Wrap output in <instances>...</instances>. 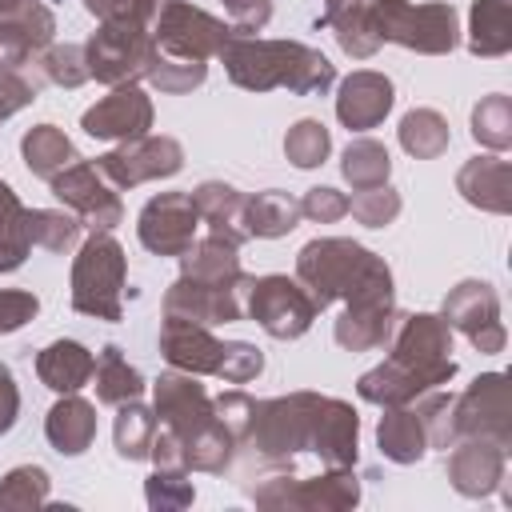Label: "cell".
<instances>
[{"instance_id":"cell-1","label":"cell","mask_w":512,"mask_h":512,"mask_svg":"<svg viewBox=\"0 0 512 512\" xmlns=\"http://www.w3.org/2000/svg\"><path fill=\"white\" fill-rule=\"evenodd\" d=\"M236 448H244L264 468H292V460L304 452L324 468H356L360 416L348 400L320 392L252 400Z\"/></svg>"},{"instance_id":"cell-2","label":"cell","mask_w":512,"mask_h":512,"mask_svg":"<svg viewBox=\"0 0 512 512\" xmlns=\"http://www.w3.org/2000/svg\"><path fill=\"white\" fill-rule=\"evenodd\" d=\"M216 56L228 80L244 92L288 88L292 96H324L336 84V64L300 40H260L232 32Z\"/></svg>"},{"instance_id":"cell-3","label":"cell","mask_w":512,"mask_h":512,"mask_svg":"<svg viewBox=\"0 0 512 512\" xmlns=\"http://www.w3.org/2000/svg\"><path fill=\"white\" fill-rule=\"evenodd\" d=\"M296 280L308 288L316 308L344 300H392V268L372 248L348 236H316L296 252Z\"/></svg>"},{"instance_id":"cell-4","label":"cell","mask_w":512,"mask_h":512,"mask_svg":"<svg viewBox=\"0 0 512 512\" xmlns=\"http://www.w3.org/2000/svg\"><path fill=\"white\" fill-rule=\"evenodd\" d=\"M364 24L376 44H400L420 56H444L460 44L456 8L444 0L412 4V0H372Z\"/></svg>"},{"instance_id":"cell-5","label":"cell","mask_w":512,"mask_h":512,"mask_svg":"<svg viewBox=\"0 0 512 512\" xmlns=\"http://www.w3.org/2000/svg\"><path fill=\"white\" fill-rule=\"evenodd\" d=\"M248 500L268 512H348L360 504V480L352 468H328L320 476H296L292 468H276L244 484Z\"/></svg>"},{"instance_id":"cell-6","label":"cell","mask_w":512,"mask_h":512,"mask_svg":"<svg viewBox=\"0 0 512 512\" xmlns=\"http://www.w3.org/2000/svg\"><path fill=\"white\" fill-rule=\"evenodd\" d=\"M128 256L112 232H92L72 260V308L92 320L116 324L124 316Z\"/></svg>"},{"instance_id":"cell-7","label":"cell","mask_w":512,"mask_h":512,"mask_svg":"<svg viewBox=\"0 0 512 512\" xmlns=\"http://www.w3.org/2000/svg\"><path fill=\"white\" fill-rule=\"evenodd\" d=\"M392 352L388 360L412 368L428 388H440L456 376V360H452V328L440 312H408L396 316L392 328Z\"/></svg>"},{"instance_id":"cell-8","label":"cell","mask_w":512,"mask_h":512,"mask_svg":"<svg viewBox=\"0 0 512 512\" xmlns=\"http://www.w3.org/2000/svg\"><path fill=\"white\" fill-rule=\"evenodd\" d=\"M244 296H248V304H244L248 320H256L272 340H300L312 328V320L320 316L308 288L284 272L252 276Z\"/></svg>"},{"instance_id":"cell-9","label":"cell","mask_w":512,"mask_h":512,"mask_svg":"<svg viewBox=\"0 0 512 512\" xmlns=\"http://www.w3.org/2000/svg\"><path fill=\"white\" fill-rule=\"evenodd\" d=\"M84 60H88V76H96L100 84L116 88V84H140L156 60V40L148 28H132V24H100L88 40H84Z\"/></svg>"},{"instance_id":"cell-10","label":"cell","mask_w":512,"mask_h":512,"mask_svg":"<svg viewBox=\"0 0 512 512\" xmlns=\"http://www.w3.org/2000/svg\"><path fill=\"white\" fill-rule=\"evenodd\" d=\"M232 36V24L216 20L212 12L188 4V0H160L156 16H152V40L164 56H180V60H212L224 40Z\"/></svg>"},{"instance_id":"cell-11","label":"cell","mask_w":512,"mask_h":512,"mask_svg":"<svg viewBox=\"0 0 512 512\" xmlns=\"http://www.w3.org/2000/svg\"><path fill=\"white\" fill-rule=\"evenodd\" d=\"M52 196L76 212V220L92 232H112L124 220V204H120V188L96 168V160H72L64 172H56L52 180Z\"/></svg>"},{"instance_id":"cell-12","label":"cell","mask_w":512,"mask_h":512,"mask_svg":"<svg viewBox=\"0 0 512 512\" xmlns=\"http://www.w3.org/2000/svg\"><path fill=\"white\" fill-rule=\"evenodd\" d=\"M152 412H156V424L168 428L176 440H180V452L200 436L208 432L220 416H216V404L208 396V388L192 376V372H164L156 384H152Z\"/></svg>"},{"instance_id":"cell-13","label":"cell","mask_w":512,"mask_h":512,"mask_svg":"<svg viewBox=\"0 0 512 512\" xmlns=\"http://www.w3.org/2000/svg\"><path fill=\"white\" fill-rule=\"evenodd\" d=\"M452 424L460 436H480L500 448H512V396L504 372L476 376L456 400H452Z\"/></svg>"},{"instance_id":"cell-14","label":"cell","mask_w":512,"mask_h":512,"mask_svg":"<svg viewBox=\"0 0 512 512\" xmlns=\"http://www.w3.org/2000/svg\"><path fill=\"white\" fill-rule=\"evenodd\" d=\"M440 316L452 332H464L468 344L484 356H496L508 344V332L500 324V296L488 280H460L456 288H448Z\"/></svg>"},{"instance_id":"cell-15","label":"cell","mask_w":512,"mask_h":512,"mask_svg":"<svg viewBox=\"0 0 512 512\" xmlns=\"http://www.w3.org/2000/svg\"><path fill=\"white\" fill-rule=\"evenodd\" d=\"M96 168L124 192V188H136L144 180H168L184 168V148L176 136H132V140H120V148L96 156Z\"/></svg>"},{"instance_id":"cell-16","label":"cell","mask_w":512,"mask_h":512,"mask_svg":"<svg viewBox=\"0 0 512 512\" xmlns=\"http://www.w3.org/2000/svg\"><path fill=\"white\" fill-rule=\"evenodd\" d=\"M200 212L188 192H156L140 216H136V236L152 256H184L196 240Z\"/></svg>"},{"instance_id":"cell-17","label":"cell","mask_w":512,"mask_h":512,"mask_svg":"<svg viewBox=\"0 0 512 512\" xmlns=\"http://www.w3.org/2000/svg\"><path fill=\"white\" fill-rule=\"evenodd\" d=\"M152 116H156L152 96L140 84H116L80 116V128L92 140H132L152 128Z\"/></svg>"},{"instance_id":"cell-18","label":"cell","mask_w":512,"mask_h":512,"mask_svg":"<svg viewBox=\"0 0 512 512\" xmlns=\"http://www.w3.org/2000/svg\"><path fill=\"white\" fill-rule=\"evenodd\" d=\"M248 288H224V284H204V280H192V276H176L164 292V316H180V320H192V324H204V328H216V324H232L244 316V296Z\"/></svg>"},{"instance_id":"cell-19","label":"cell","mask_w":512,"mask_h":512,"mask_svg":"<svg viewBox=\"0 0 512 512\" xmlns=\"http://www.w3.org/2000/svg\"><path fill=\"white\" fill-rule=\"evenodd\" d=\"M504 456H508V448H500V444H492V440L460 436V440L448 448V460H444L448 484H452L460 496H468V500L492 496V492L504 484Z\"/></svg>"},{"instance_id":"cell-20","label":"cell","mask_w":512,"mask_h":512,"mask_svg":"<svg viewBox=\"0 0 512 512\" xmlns=\"http://www.w3.org/2000/svg\"><path fill=\"white\" fill-rule=\"evenodd\" d=\"M396 104V88L384 72H372V68H356L340 80V92H336V120L348 128V132H368L376 124H384V116L392 112Z\"/></svg>"},{"instance_id":"cell-21","label":"cell","mask_w":512,"mask_h":512,"mask_svg":"<svg viewBox=\"0 0 512 512\" xmlns=\"http://www.w3.org/2000/svg\"><path fill=\"white\" fill-rule=\"evenodd\" d=\"M56 36V16L40 0H24L20 8L0 16V68H24L40 56Z\"/></svg>"},{"instance_id":"cell-22","label":"cell","mask_w":512,"mask_h":512,"mask_svg":"<svg viewBox=\"0 0 512 512\" xmlns=\"http://www.w3.org/2000/svg\"><path fill=\"white\" fill-rule=\"evenodd\" d=\"M160 356L192 376H216L220 360H224V340L212 336V328L180 320V316H164L160 324Z\"/></svg>"},{"instance_id":"cell-23","label":"cell","mask_w":512,"mask_h":512,"mask_svg":"<svg viewBox=\"0 0 512 512\" xmlns=\"http://www.w3.org/2000/svg\"><path fill=\"white\" fill-rule=\"evenodd\" d=\"M396 296L392 300H352L344 304L340 320L332 324V340L344 352H372L392 340L396 328Z\"/></svg>"},{"instance_id":"cell-24","label":"cell","mask_w":512,"mask_h":512,"mask_svg":"<svg viewBox=\"0 0 512 512\" xmlns=\"http://www.w3.org/2000/svg\"><path fill=\"white\" fill-rule=\"evenodd\" d=\"M456 192L492 216L512 212V164L504 156H472L456 172Z\"/></svg>"},{"instance_id":"cell-25","label":"cell","mask_w":512,"mask_h":512,"mask_svg":"<svg viewBox=\"0 0 512 512\" xmlns=\"http://www.w3.org/2000/svg\"><path fill=\"white\" fill-rule=\"evenodd\" d=\"M180 276L204 280V284H224V288H248L252 276L240 268V244L224 236H204L192 240V248L180 256Z\"/></svg>"},{"instance_id":"cell-26","label":"cell","mask_w":512,"mask_h":512,"mask_svg":"<svg viewBox=\"0 0 512 512\" xmlns=\"http://www.w3.org/2000/svg\"><path fill=\"white\" fill-rule=\"evenodd\" d=\"M44 436L60 456H84L96 440V404L64 392L44 416Z\"/></svg>"},{"instance_id":"cell-27","label":"cell","mask_w":512,"mask_h":512,"mask_svg":"<svg viewBox=\"0 0 512 512\" xmlns=\"http://www.w3.org/2000/svg\"><path fill=\"white\" fill-rule=\"evenodd\" d=\"M188 196H192V204L200 212V224H208L212 236H224L232 244H244L248 240V228H244V192L240 188H232L224 180H204Z\"/></svg>"},{"instance_id":"cell-28","label":"cell","mask_w":512,"mask_h":512,"mask_svg":"<svg viewBox=\"0 0 512 512\" xmlns=\"http://www.w3.org/2000/svg\"><path fill=\"white\" fill-rule=\"evenodd\" d=\"M92 368H96V356L80 344V340H52L48 348L36 352V376L44 388L52 392H80L88 380H92Z\"/></svg>"},{"instance_id":"cell-29","label":"cell","mask_w":512,"mask_h":512,"mask_svg":"<svg viewBox=\"0 0 512 512\" xmlns=\"http://www.w3.org/2000/svg\"><path fill=\"white\" fill-rule=\"evenodd\" d=\"M376 444L392 464H420L428 452V436H424L416 408H408V404L384 408V416L376 424Z\"/></svg>"},{"instance_id":"cell-30","label":"cell","mask_w":512,"mask_h":512,"mask_svg":"<svg viewBox=\"0 0 512 512\" xmlns=\"http://www.w3.org/2000/svg\"><path fill=\"white\" fill-rule=\"evenodd\" d=\"M300 224V200L280 192V188H264L256 196H244V228L248 236L260 240H280Z\"/></svg>"},{"instance_id":"cell-31","label":"cell","mask_w":512,"mask_h":512,"mask_svg":"<svg viewBox=\"0 0 512 512\" xmlns=\"http://www.w3.org/2000/svg\"><path fill=\"white\" fill-rule=\"evenodd\" d=\"M512 48V4L508 0H472L468 8V52L504 56Z\"/></svg>"},{"instance_id":"cell-32","label":"cell","mask_w":512,"mask_h":512,"mask_svg":"<svg viewBox=\"0 0 512 512\" xmlns=\"http://www.w3.org/2000/svg\"><path fill=\"white\" fill-rule=\"evenodd\" d=\"M20 156H24V168L40 180H52L56 172H64L76 156V144L56 128V124H32L24 136H20Z\"/></svg>"},{"instance_id":"cell-33","label":"cell","mask_w":512,"mask_h":512,"mask_svg":"<svg viewBox=\"0 0 512 512\" xmlns=\"http://www.w3.org/2000/svg\"><path fill=\"white\" fill-rule=\"evenodd\" d=\"M396 136H400V148H404L412 160H436V156H444L448 144H452L448 120H444L436 108H412V112H404Z\"/></svg>"},{"instance_id":"cell-34","label":"cell","mask_w":512,"mask_h":512,"mask_svg":"<svg viewBox=\"0 0 512 512\" xmlns=\"http://www.w3.org/2000/svg\"><path fill=\"white\" fill-rule=\"evenodd\" d=\"M92 380H96V400L100 404H112V408L124 404V400H140V392H144L140 368H132L116 344H104L100 348L96 368H92Z\"/></svg>"},{"instance_id":"cell-35","label":"cell","mask_w":512,"mask_h":512,"mask_svg":"<svg viewBox=\"0 0 512 512\" xmlns=\"http://www.w3.org/2000/svg\"><path fill=\"white\" fill-rule=\"evenodd\" d=\"M156 412L140 400H124L116 404V424H112V440H116V456L136 464V460H148V448H152V436H156Z\"/></svg>"},{"instance_id":"cell-36","label":"cell","mask_w":512,"mask_h":512,"mask_svg":"<svg viewBox=\"0 0 512 512\" xmlns=\"http://www.w3.org/2000/svg\"><path fill=\"white\" fill-rule=\"evenodd\" d=\"M32 252L28 236V208L12 192V184L0 180V272H16Z\"/></svg>"},{"instance_id":"cell-37","label":"cell","mask_w":512,"mask_h":512,"mask_svg":"<svg viewBox=\"0 0 512 512\" xmlns=\"http://www.w3.org/2000/svg\"><path fill=\"white\" fill-rule=\"evenodd\" d=\"M340 172H344V180H348L352 188H376V184H388V176H392V156H388V148H384L380 140L360 136V140H352V144L344 148Z\"/></svg>"},{"instance_id":"cell-38","label":"cell","mask_w":512,"mask_h":512,"mask_svg":"<svg viewBox=\"0 0 512 512\" xmlns=\"http://www.w3.org/2000/svg\"><path fill=\"white\" fill-rule=\"evenodd\" d=\"M472 140L488 152L512 148V100L504 92L480 96V104L472 108Z\"/></svg>"},{"instance_id":"cell-39","label":"cell","mask_w":512,"mask_h":512,"mask_svg":"<svg viewBox=\"0 0 512 512\" xmlns=\"http://www.w3.org/2000/svg\"><path fill=\"white\" fill-rule=\"evenodd\" d=\"M80 220L64 208H28V236L44 252H68L80 244Z\"/></svg>"},{"instance_id":"cell-40","label":"cell","mask_w":512,"mask_h":512,"mask_svg":"<svg viewBox=\"0 0 512 512\" xmlns=\"http://www.w3.org/2000/svg\"><path fill=\"white\" fill-rule=\"evenodd\" d=\"M48 488H52V480L40 464H20V468L4 472V480H0V508H16V512L44 508Z\"/></svg>"},{"instance_id":"cell-41","label":"cell","mask_w":512,"mask_h":512,"mask_svg":"<svg viewBox=\"0 0 512 512\" xmlns=\"http://www.w3.org/2000/svg\"><path fill=\"white\" fill-rule=\"evenodd\" d=\"M204 76H208V64H204V60H180V56H164V52L156 48V60H152V68H148L144 80H148L152 88L168 92V96H184V92L200 88Z\"/></svg>"},{"instance_id":"cell-42","label":"cell","mask_w":512,"mask_h":512,"mask_svg":"<svg viewBox=\"0 0 512 512\" xmlns=\"http://www.w3.org/2000/svg\"><path fill=\"white\" fill-rule=\"evenodd\" d=\"M328 152H332V136H328V128H324L320 120H312V116L296 120V124L288 128V136H284V156H288L296 168H320V164L328 160Z\"/></svg>"},{"instance_id":"cell-43","label":"cell","mask_w":512,"mask_h":512,"mask_svg":"<svg viewBox=\"0 0 512 512\" xmlns=\"http://www.w3.org/2000/svg\"><path fill=\"white\" fill-rule=\"evenodd\" d=\"M452 392H440V388H428L424 396H416V416L424 424V436H428V448H452L456 444V424H452Z\"/></svg>"},{"instance_id":"cell-44","label":"cell","mask_w":512,"mask_h":512,"mask_svg":"<svg viewBox=\"0 0 512 512\" xmlns=\"http://www.w3.org/2000/svg\"><path fill=\"white\" fill-rule=\"evenodd\" d=\"M144 500L156 512H176V508H188L196 500V488H192L184 468H156L144 480Z\"/></svg>"},{"instance_id":"cell-45","label":"cell","mask_w":512,"mask_h":512,"mask_svg":"<svg viewBox=\"0 0 512 512\" xmlns=\"http://www.w3.org/2000/svg\"><path fill=\"white\" fill-rule=\"evenodd\" d=\"M40 68L44 80L56 88H80L88 76V60H84V44H48L40 52Z\"/></svg>"},{"instance_id":"cell-46","label":"cell","mask_w":512,"mask_h":512,"mask_svg":"<svg viewBox=\"0 0 512 512\" xmlns=\"http://www.w3.org/2000/svg\"><path fill=\"white\" fill-rule=\"evenodd\" d=\"M348 212L364 224V228H384L400 216V192L392 184H376V188H356V196L348 200Z\"/></svg>"},{"instance_id":"cell-47","label":"cell","mask_w":512,"mask_h":512,"mask_svg":"<svg viewBox=\"0 0 512 512\" xmlns=\"http://www.w3.org/2000/svg\"><path fill=\"white\" fill-rule=\"evenodd\" d=\"M264 372V352L248 340H224V360H220V380L224 384H248Z\"/></svg>"},{"instance_id":"cell-48","label":"cell","mask_w":512,"mask_h":512,"mask_svg":"<svg viewBox=\"0 0 512 512\" xmlns=\"http://www.w3.org/2000/svg\"><path fill=\"white\" fill-rule=\"evenodd\" d=\"M160 0H84V8L100 20V24H132V28H148L156 16Z\"/></svg>"},{"instance_id":"cell-49","label":"cell","mask_w":512,"mask_h":512,"mask_svg":"<svg viewBox=\"0 0 512 512\" xmlns=\"http://www.w3.org/2000/svg\"><path fill=\"white\" fill-rule=\"evenodd\" d=\"M300 216H308L312 224H336L340 216H348V196L328 188V184H316L304 192L300 200Z\"/></svg>"},{"instance_id":"cell-50","label":"cell","mask_w":512,"mask_h":512,"mask_svg":"<svg viewBox=\"0 0 512 512\" xmlns=\"http://www.w3.org/2000/svg\"><path fill=\"white\" fill-rule=\"evenodd\" d=\"M40 312V300L28 288H0V336L20 332Z\"/></svg>"},{"instance_id":"cell-51","label":"cell","mask_w":512,"mask_h":512,"mask_svg":"<svg viewBox=\"0 0 512 512\" xmlns=\"http://www.w3.org/2000/svg\"><path fill=\"white\" fill-rule=\"evenodd\" d=\"M36 100V84L20 68H0V124Z\"/></svg>"},{"instance_id":"cell-52","label":"cell","mask_w":512,"mask_h":512,"mask_svg":"<svg viewBox=\"0 0 512 512\" xmlns=\"http://www.w3.org/2000/svg\"><path fill=\"white\" fill-rule=\"evenodd\" d=\"M220 4L232 20V32H260L272 20V0H220Z\"/></svg>"},{"instance_id":"cell-53","label":"cell","mask_w":512,"mask_h":512,"mask_svg":"<svg viewBox=\"0 0 512 512\" xmlns=\"http://www.w3.org/2000/svg\"><path fill=\"white\" fill-rule=\"evenodd\" d=\"M16 416H20V388H16L12 368L0 364V436L16 428Z\"/></svg>"},{"instance_id":"cell-54","label":"cell","mask_w":512,"mask_h":512,"mask_svg":"<svg viewBox=\"0 0 512 512\" xmlns=\"http://www.w3.org/2000/svg\"><path fill=\"white\" fill-rule=\"evenodd\" d=\"M368 4L372 0H324V12L316 16V28H336V24L352 20V16H360Z\"/></svg>"},{"instance_id":"cell-55","label":"cell","mask_w":512,"mask_h":512,"mask_svg":"<svg viewBox=\"0 0 512 512\" xmlns=\"http://www.w3.org/2000/svg\"><path fill=\"white\" fill-rule=\"evenodd\" d=\"M20 4H24V0H0V16L12 12V8H20Z\"/></svg>"}]
</instances>
